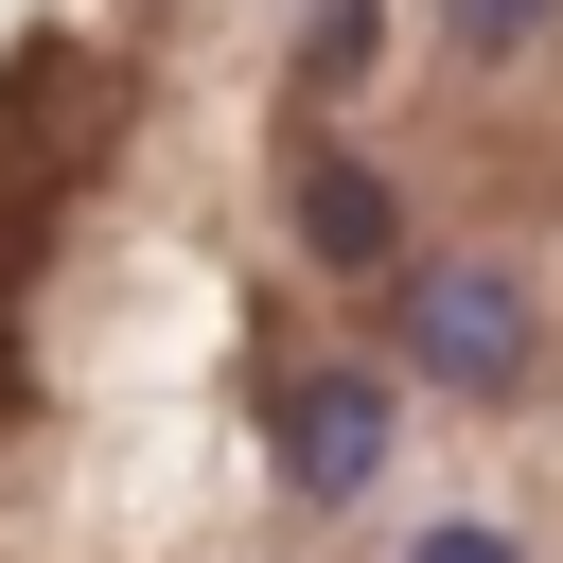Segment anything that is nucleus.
Here are the masks:
<instances>
[{"label": "nucleus", "mask_w": 563, "mask_h": 563, "mask_svg": "<svg viewBox=\"0 0 563 563\" xmlns=\"http://www.w3.org/2000/svg\"><path fill=\"white\" fill-rule=\"evenodd\" d=\"M387 352L422 369V387H457V405H493V387H528V282L510 264H405V299H387Z\"/></svg>", "instance_id": "f257e3e1"}, {"label": "nucleus", "mask_w": 563, "mask_h": 563, "mask_svg": "<svg viewBox=\"0 0 563 563\" xmlns=\"http://www.w3.org/2000/svg\"><path fill=\"white\" fill-rule=\"evenodd\" d=\"M387 440H405V387H387V369H299V387H282V475H299V493H369Z\"/></svg>", "instance_id": "f03ea898"}, {"label": "nucleus", "mask_w": 563, "mask_h": 563, "mask_svg": "<svg viewBox=\"0 0 563 563\" xmlns=\"http://www.w3.org/2000/svg\"><path fill=\"white\" fill-rule=\"evenodd\" d=\"M299 246H317L334 282H387V264H405V194H387L369 158H299Z\"/></svg>", "instance_id": "7ed1b4c3"}, {"label": "nucleus", "mask_w": 563, "mask_h": 563, "mask_svg": "<svg viewBox=\"0 0 563 563\" xmlns=\"http://www.w3.org/2000/svg\"><path fill=\"white\" fill-rule=\"evenodd\" d=\"M369 35H387L369 0H317V18H299V88H352V70H369Z\"/></svg>", "instance_id": "20e7f679"}, {"label": "nucleus", "mask_w": 563, "mask_h": 563, "mask_svg": "<svg viewBox=\"0 0 563 563\" xmlns=\"http://www.w3.org/2000/svg\"><path fill=\"white\" fill-rule=\"evenodd\" d=\"M440 18H457L475 53H528V35H545V0H440Z\"/></svg>", "instance_id": "39448f33"}, {"label": "nucleus", "mask_w": 563, "mask_h": 563, "mask_svg": "<svg viewBox=\"0 0 563 563\" xmlns=\"http://www.w3.org/2000/svg\"><path fill=\"white\" fill-rule=\"evenodd\" d=\"M405 563H528V545H510V528H422Z\"/></svg>", "instance_id": "423d86ee"}]
</instances>
